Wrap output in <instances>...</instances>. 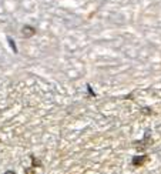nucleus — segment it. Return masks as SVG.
Here are the masks:
<instances>
[{
  "mask_svg": "<svg viewBox=\"0 0 161 174\" xmlns=\"http://www.w3.org/2000/svg\"><path fill=\"white\" fill-rule=\"evenodd\" d=\"M147 161H148V155L147 154L135 155L134 158H133V166H135V167H141V166H144Z\"/></svg>",
  "mask_w": 161,
  "mask_h": 174,
  "instance_id": "nucleus-1",
  "label": "nucleus"
},
{
  "mask_svg": "<svg viewBox=\"0 0 161 174\" xmlns=\"http://www.w3.org/2000/svg\"><path fill=\"white\" fill-rule=\"evenodd\" d=\"M21 33H23V36L24 37H32V36H34L36 34V29L34 27H32V26H24L23 29H21Z\"/></svg>",
  "mask_w": 161,
  "mask_h": 174,
  "instance_id": "nucleus-2",
  "label": "nucleus"
},
{
  "mask_svg": "<svg viewBox=\"0 0 161 174\" xmlns=\"http://www.w3.org/2000/svg\"><path fill=\"white\" fill-rule=\"evenodd\" d=\"M32 164H33V167H40V166H41V161L36 160L34 157H32Z\"/></svg>",
  "mask_w": 161,
  "mask_h": 174,
  "instance_id": "nucleus-3",
  "label": "nucleus"
},
{
  "mask_svg": "<svg viewBox=\"0 0 161 174\" xmlns=\"http://www.w3.org/2000/svg\"><path fill=\"white\" fill-rule=\"evenodd\" d=\"M26 174H36V170H34V167L26 168Z\"/></svg>",
  "mask_w": 161,
  "mask_h": 174,
  "instance_id": "nucleus-4",
  "label": "nucleus"
},
{
  "mask_svg": "<svg viewBox=\"0 0 161 174\" xmlns=\"http://www.w3.org/2000/svg\"><path fill=\"white\" fill-rule=\"evenodd\" d=\"M4 174H16V173H14V171H12V170H9V171H6Z\"/></svg>",
  "mask_w": 161,
  "mask_h": 174,
  "instance_id": "nucleus-5",
  "label": "nucleus"
}]
</instances>
